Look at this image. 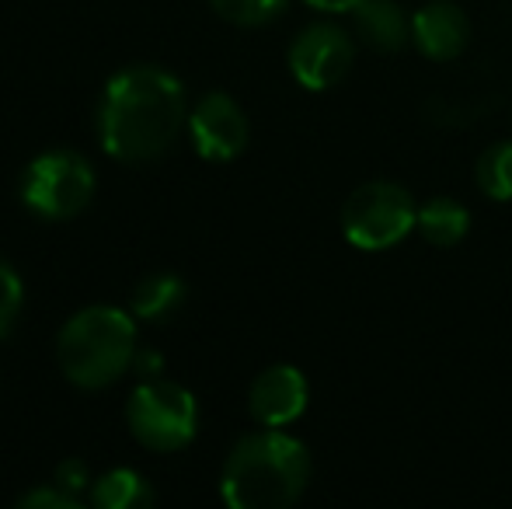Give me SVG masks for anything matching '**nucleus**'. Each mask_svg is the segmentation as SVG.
I'll return each mask as SVG.
<instances>
[{
	"mask_svg": "<svg viewBox=\"0 0 512 509\" xmlns=\"http://www.w3.org/2000/svg\"><path fill=\"white\" fill-rule=\"evenodd\" d=\"M290 74L307 91H331L349 77L356 63V42L335 21H314L290 42Z\"/></svg>",
	"mask_w": 512,
	"mask_h": 509,
	"instance_id": "7",
	"label": "nucleus"
},
{
	"mask_svg": "<svg viewBox=\"0 0 512 509\" xmlns=\"http://www.w3.org/2000/svg\"><path fill=\"white\" fill-rule=\"evenodd\" d=\"M474 182L492 203H512V140H499L478 157Z\"/></svg>",
	"mask_w": 512,
	"mask_h": 509,
	"instance_id": "15",
	"label": "nucleus"
},
{
	"mask_svg": "<svg viewBox=\"0 0 512 509\" xmlns=\"http://www.w3.org/2000/svg\"><path fill=\"white\" fill-rule=\"evenodd\" d=\"M349 14L359 42L377 53H401L411 42V18L398 0H359Z\"/></svg>",
	"mask_w": 512,
	"mask_h": 509,
	"instance_id": "11",
	"label": "nucleus"
},
{
	"mask_svg": "<svg viewBox=\"0 0 512 509\" xmlns=\"http://www.w3.org/2000/svg\"><path fill=\"white\" fill-rule=\"evenodd\" d=\"M136 314L112 304L77 311L56 335V363L63 377L84 391H102L133 370Z\"/></svg>",
	"mask_w": 512,
	"mask_h": 509,
	"instance_id": "3",
	"label": "nucleus"
},
{
	"mask_svg": "<svg viewBox=\"0 0 512 509\" xmlns=\"http://www.w3.org/2000/svg\"><path fill=\"white\" fill-rule=\"evenodd\" d=\"M418 224L415 196L398 182H363L342 206V234L359 252H387L401 245Z\"/></svg>",
	"mask_w": 512,
	"mask_h": 509,
	"instance_id": "6",
	"label": "nucleus"
},
{
	"mask_svg": "<svg viewBox=\"0 0 512 509\" xmlns=\"http://www.w3.org/2000/svg\"><path fill=\"white\" fill-rule=\"evenodd\" d=\"M415 231L422 234L429 245L436 248H453L467 238L471 231V213H467L464 203L450 196H436L425 206H418V224Z\"/></svg>",
	"mask_w": 512,
	"mask_h": 509,
	"instance_id": "13",
	"label": "nucleus"
},
{
	"mask_svg": "<svg viewBox=\"0 0 512 509\" xmlns=\"http://www.w3.org/2000/svg\"><path fill=\"white\" fill-rule=\"evenodd\" d=\"M98 178L95 168L84 154L74 150H46V154L32 157L28 168L21 171V203L28 213L39 220H74L84 213L95 199Z\"/></svg>",
	"mask_w": 512,
	"mask_h": 509,
	"instance_id": "4",
	"label": "nucleus"
},
{
	"mask_svg": "<svg viewBox=\"0 0 512 509\" xmlns=\"http://www.w3.org/2000/svg\"><path fill=\"white\" fill-rule=\"evenodd\" d=\"M310 450L286 429L262 426L230 447L220 471V496L230 509H286L310 485Z\"/></svg>",
	"mask_w": 512,
	"mask_h": 509,
	"instance_id": "2",
	"label": "nucleus"
},
{
	"mask_svg": "<svg viewBox=\"0 0 512 509\" xmlns=\"http://www.w3.org/2000/svg\"><path fill=\"white\" fill-rule=\"evenodd\" d=\"M91 471L84 461H77V457H70V461H63L60 468H56V485H63L67 492H74V496H81V492H91Z\"/></svg>",
	"mask_w": 512,
	"mask_h": 509,
	"instance_id": "19",
	"label": "nucleus"
},
{
	"mask_svg": "<svg viewBox=\"0 0 512 509\" xmlns=\"http://www.w3.org/2000/svg\"><path fill=\"white\" fill-rule=\"evenodd\" d=\"M18 506L25 509H81V496L67 492L63 485H35L25 496H18Z\"/></svg>",
	"mask_w": 512,
	"mask_h": 509,
	"instance_id": "18",
	"label": "nucleus"
},
{
	"mask_svg": "<svg viewBox=\"0 0 512 509\" xmlns=\"http://www.w3.org/2000/svg\"><path fill=\"white\" fill-rule=\"evenodd\" d=\"M471 42V21L450 0H432L411 14V46L432 63H450Z\"/></svg>",
	"mask_w": 512,
	"mask_h": 509,
	"instance_id": "10",
	"label": "nucleus"
},
{
	"mask_svg": "<svg viewBox=\"0 0 512 509\" xmlns=\"http://www.w3.org/2000/svg\"><path fill=\"white\" fill-rule=\"evenodd\" d=\"M91 506L95 509H147L154 506V489L133 468H112L91 482Z\"/></svg>",
	"mask_w": 512,
	"mask_h": 509,
	"instance_id": "14",
	"label": "nucleus"
},
{
	"mask_svg": "<svg viewBox=\"0 0 512 509\" xmlns=\"http://www.w3.org/2000/svg\"><path fill=\"white\" fill-rule=\"evenodd\" d=\"M185 126H189L185 88L168 70L136 63L105 84L98 105V143L115 161H157L175 147Z\"/></svg>",
	"mask_w": 512,
	"mask_h": 509,
	"instance_id": "1",
	"label": "nucleus"
},
{
	"mask_svg": "<svg viewBox=\"0 0 512 509\" xmlns=\"http://www.w3.org/2000/svg\"><path fill=\"white\" fill-rule=\"evenodd\" d=\"M307 401H310L307 377L293 363H276V367L262 370L251 381L248 412L258 426L286 429L307 412Z\"/></svg>",
	"mask_w": 512,
	"mask_h": 509,
	"instance_id": "9",
	"label": "nucleus"
},
{
	"mask_svg": "<svg viewBox=\"0 0 512 509\" xmlns=\"http://www.w3.org/2000/svg\"><path fill=\"white\" fill-rule=\"evenodd\" d=\"M290 0H209L216 14L230 25H241V28H262L269 21H276L279 14L286 11Z\"/></svg>",
	"mask_w": 512,
	"mask_h": 509,
	"instance_id": "16",
	"label": "nucleus"
},
{
	"mask_svg": "<svg viewBox=\"0 0 512 509\" xmlns=\"http://www.w3.org/2000/svg\"><path fill=\"white\" fill-rule=\"evenodd\" d=\"M161 370H164L161 353H154V349H136L133 374L140 377V381H154V377H161Z\"/></svg>",
	"mask_w": 512,
	"mask_h": 509,
	"instance_id": "20",
	"label": "nucleus"
},
{
	"mask_svg": "<svg viewBox=\"0 0 512 509\" xmlns=\"http://www.w3.org/2000/svg\"><path fill=\"white\" fill-rule=\"evenodd\" d=\"M185 297H189V286L175 272H154V276L140 279L129 297V311L136 314V321H168L171 314L182 311Z\"/></svg>",
	"mask_w": 512,
	"mask_h": 509,
	"instance_id": "12",
	"label": "nucleus"
},
{
	"mask_svg": "<svg viewBox=\"0 0 512 509\" xmlns=\"http://www.w3.org/2000/svg\"><path fill=\"white\" fill-rule=\"evenodd\" d=\"M126 422L140 447L154 454H175L196 440L199 401L189 387L164 381V377L140 381L126 401Z\"/></svg>",
	"mask_w": 512,
	"mask_h": 509,
	"instance_id": "5",
	"label": "nucleus"
},
{
	"mask_svg": "<svg viewBox=\"0 0 512 509\" xmlns=\"http://www.w3.org/2000/svg\"><path fill=\"white\" fill-rule=\"evenodd\" d=\"M21 304H25V286H21V276L4 262V258H0V339H7V335L14 332Z\"/></svg>",
	"mask_w": 512,
	"mask_h": 509,
	"instance_id": "17",
	"label": "nucleus"
},
{
	"mask_svg": "<svg viewBox=\"0 0 512 509\" xmlns=\"http://www.w3.org/2000/svg\"><path fill=\"white\" fill-rule=\"evenodd\" d=\"M189 136L192 147L203 161L223 164L244 154L251 140V126L244 109L227 91H209L189 112Z\"/></svg>",
	"mask_w": 512,
	"mask_h": 509,
	"instance_id": "8",
	"label": "nucleus"
},
{
	"mask_svg": "<svg viewBox=\"0 0 512 509\" xmlns=\"http://www.w3.org/2000/svg\"><path fill=\"white\" fill-rule=\"evenodd\" d=\"M304 4L314 7V11H324V14H345V11H352L359 0H304Z\"/></svg>",
	"mask_w": 512,
	"mask_h": 509,
	"instance_id": "21",
	"label": "nucleus"
}]
</instances>
